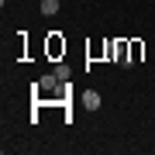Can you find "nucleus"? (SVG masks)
Listing matches in <instances>:
<instances>
[{
  "label": "nucleus",
  "instance_id": "3",
  "mask_svg": "<svg viewBox=\"0 0 155 155\" xmlns=\"http://www.w3.org/2000/svg\"><path fill=\"white\" fill-rule=\"evenodd\" d=\"M55 76L62 79V83H66V79L72 76V72H69V66H66V62H59V66H55Z\"/></svg>",
  "mask_w": 155,
  "mask_h": 155
},
{
  "label": "nucleus",
  "instance_id": "2",
  "mask_svg": "<svg viewBox=\"0 0 155 155\" xmlns=\"http://www.w3.org/2000/svg\"><path fill=\"white\" fill-rule=\"evenodd\" d=\"M59 7H62V0H41V14H59Z\"/></svg>",
  "mask_w": 155,
  "mask_h": 155
},
{
  "label": "nucleus",
  "instance_id": "1",
  "mask_svg": "<svg viewBox=\"0 0 155 155\" xmlns=\"http://www.w3.org/2000/svg\"><path fill=\"white\" fill-rule=\"evenodd\" d=\"M79 104H83L86 110H100V104H104V100H100L97 90H83V93H79Z\"/></svg>",
  "mask_w": 155,
  "mask_h": 155
}]
</instances>
